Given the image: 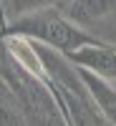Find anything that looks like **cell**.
I'll return each mask as SVG.
<instances>
[{"mask_svg": "<svg viewBox=\"0 0 116 126\" xmlns=\"http://www.w3.org/2000/svg\"><path fill=\"white\" fill-rule=\"evenodd\" d=\"M5 35H25V38L40 40L46 46H53L63 53H71V50L88 46V43H103L96 35H91L88 30H83L81 25H76L73 20H68L58 10V5L40 8V10L8 20L0 28V38H5Z\"/></svg>", "mask_w": 116, "mask_h": 126, "instance_id": "obj_1", "label": "cell"}, {"mask_svg": "<svg viewBox=\"0 0 116 126\" xmlns=\"http://www.w3.org/2000/svg\"><path fill=\"white\" fill-rule=\"evenodd\" d=\"M58 10L99 40L116 46V0H61Z\"/></svg>", "mask_w": 116, "mask_h": 126, "instance_id": "obj_2", "label": "cell"}, {"mask_svg": "<svg viewBox=\"0 0 116 126\" xmlns=\"http://www.w3.org/2000/svg\"><path fill=\"white\" fill-rule=\"evenodd\" d=\"M76 66L81 68H88L99 76L116 81V46L111 43H88V46H81L76 50L66 53Z\"/></svg>", "mask_w": 116, "mask_h": 126, "instance_id": "obj_3", "label": "cell"}, {"mask_svg": "<svg viewBox=\"0 0 116 126\" xmlns=\"http://www.w3.org/2000/svg\"><path fill=\"white\" fill-rule=\"evenodd\" d=\"M81 78L86 83L91 98L96 101L99 111L103 113L106 124L116 126V81H109V78H103V76H99V73H93L88 68H81Z\"/></svg>", "mask_w": 116, "mask_h": 126, "instance_id": "obj_4", "label": "cell"}, {"mask_svg": "<svg viewBox=\"0 0 116 126\" xmlns=\"http://www.w3.org/2000/svg\"><path fill=\"white\" fill-rule=\"evenodd\" d=\"M61 0H0L3 5V13L8 20L13 18H20L25 13H33V10H40V8H50V5H58Z\"/></svg>", "mask_w": 116, "mask_h": 126, "instance_id": "obj_5", "label": "cell"}]
</instances>
